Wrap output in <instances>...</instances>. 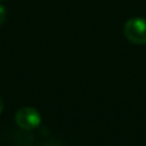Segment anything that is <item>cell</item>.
<instances>
[{
	"label": "cell",
	"instance_id": "6da1fadb",
	"mask_svg": "<svg viewBox=\"0 0 146 146\" xmlns=\"http://www.w3.org/2000/svg\"><path fill=\"white\" fill-rule=\"evenodd\" d=\"M124 36L135 44L146 43V18L132 17L128 19L123 27Z\"/></svg>",
	"mask_w": 146,
	"mask_h": 146
},
{
	"label": "cell",
	"instance_id": "7a4b0ae2",
	"mask_svg": "<svg viewBox=\"0 0 146 146\" xmlns=\"http://www.w3.org/2000/svg\"><path fill=\"white\" fill-rule=\"evenodd\" d=\"M15 121L22 129L31 130L41 123V115L34 107H22L15 113Z\"/></svg>",
	"mask_w": 146,
	"mask_h": 146
},
{
	"label": "cell",
	"instance_id": "3957f363",
	"mask_svg": "<svg viewBox=\"0 0 146 146\" xmlns=\"http://www.w3.org/2000/svg\"><path fill=\"white\" fill-rule=\"evenodd\" d=\"M5 19H6V8L0 3V25L3 24Z\"/></svg>",
	"mask_w": 146,
	"mask_h": 146
},
{
	"label": "cell",
	"instance_id": "277c9868",
	"mask_svg": "<svg viewBox=\"0 0 146 146\" xmlns=\"http://www.w3.org/2000/svg\"><path fill=\"white\" fill-rule=\"evenodd\" d=\"M3 106H5V103H3V99L0 97V114H1V112H2V110H3Z\"/></svg>",
	"mask_w": 146,
	"mask_h": 146
}]
</instances>
